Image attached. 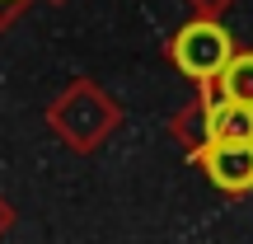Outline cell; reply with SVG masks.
I'll return each mask as SVG.
<instances>
[{
  "label": "cell",
  "mask_w": 253,
  "mask_h": 244,
  "mask_svg": "<svg viewBox=\"0 0 253 244\" xmlns=\"http://www.w3.org/2000/svg\"><path fill=\"white\" fill-rule=\"evenodd\" d=\"M230 38L220 24H188L178 38H173V61L178 71H188L192 80H216L230 61Z\"/></svg>",
  "instance_id": "cell-1"
},
{
  "label": "cell",
  "mask_w": 253,
  "mask_h": 244,
  "mask_svg": "<svg viewBox=\"0 0 253 244\" xmlns=\"http://www.w3.org/2000/svg\"><path fill=\"white\" fill-rule=\"evenodd\" d=\"M197 160L216 188H225V193L253 188V141H207Z\"/></svg>",
  "instance_id": "cell-2"
},
{
  "label": "cell",
  "mask_w": 253,
  "mask_h": 244,
  "mask_svg": "<svg viewBox=\"0 0 253 244\" xmlns=\"http://www.w3.org/2000/svg\"><path fill=\"white\" fill-rule=\"evenodd\" d=\"M207 141H253V103L216 99L207 113Z\"/></svg>",
  "instance_id": "cell-3"
},
{
  "label": "cell",
  "mask_w": 253,
  "mask_h": 244,
  "mask_svg": "<svg viewBox=\"0 0 253 244\" xmlns=\"http://www.w3.org/2000/svg\"><path fill=\"white\" fill-rule=\"evenodd\" d=\"M220 80V99H239V103H253V52H239L225 61V71L216 75Z\"/></svg>",
  "instance_id": "cell-4"
}]
</instances>
